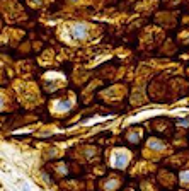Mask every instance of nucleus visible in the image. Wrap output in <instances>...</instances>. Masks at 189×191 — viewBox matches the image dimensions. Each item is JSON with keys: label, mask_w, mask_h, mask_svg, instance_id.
Segmentation results:
<instances>
[{"label": "nucleus", "mask_w": 189, "mask_h": 191, "mask_svg": "<svg viewBox=\"0 0 189 191\" xmlns=\"http://www.w3.org/2000/svg\"><path fill=\"white\" fill-rule=\"evenodd\" d=\"M113 162L116 167H119V169H123V167H126V164H128V155L123 152H116L113 155Z\"/></svg>", "instance_id": "nucleus-1"}, {"label": "nucleus", "mask_w": 189, "mask_h": 191, "mask_svg": "<svg viewBox=\"0 0 189 191\" xmlns=\"http://www.w3.org/2000/svg\"><path fill=\"white\" fill-rule=\"evenodd\" d=\"M87 34V27L85 26H75L73 27V36L75 38H84Z\"/></svg>", "instance_id": "nucleus-2"}, {"label": "nucleus", "mask_w": 189, "mask_h": 191, "mask_svg": "<svg viewBox=\"0 0 189 191\" xmlns=\"http://www.w3.org/2000/svg\"><path fill=\"white\" fill-rule=\"evenodd\" d=\"M70 108H72V102L70 101H63V102H58V104H56V109H58V111H68Z\"/></svg>", "instance_id": "nucleus-3"}, {"label": "nucleus", "mask_w": 189, "mask_h": 191, "mask_svg": "<svg viewBox=\"0 0 189 191\" xmlns=\"http://www.w3.org/2000/svg\"><path fill=\"white\" fill-rule=\"evenodd\" d=\"M148 147H150V149H157V150H162V149H164V143H162V142L152 140L150 143H148Z\"/></svg>", "instance_id": "nucleus-4"}, {"label": "nucleus", "mask_w": 189, "mask_h": 191, "mask_svg": "<svg viewBox=\"0 0 189 191\" xmlns=\"http://www.w3.org/2000/svg\"><path fill=\"white\" fill-rule=\"evenodd\" d=\"M181 179H182L184 183H189V171H184V172H181Z\"/></svg>", "instance_id": "nucleus-5"}, {"label": "nucleus", "mask_w": 189, "mask_h": 191, "mask_svg": "<svg viewBox=\"0 0 189 191\" xmlns=\"http://www.w3.org/2000/svg\"><path fill=\"white\" fill-rule=\"evenodd\" d=\"M24 191H31L29 190V184H24Z\"/></svg>", "instance_id": "nucleus-6"}]
</instances>
